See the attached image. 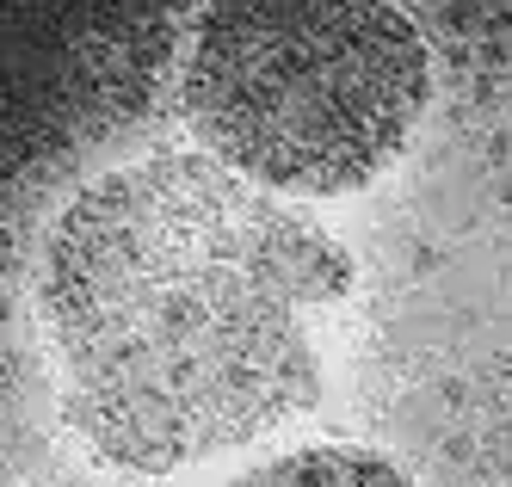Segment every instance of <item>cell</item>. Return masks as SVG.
I'll list each match as a JSON object with an SVG mask.
<instances>
[{"mask_svg": "<svg viewBox=\"0 0 512 487\" xmlns=\"http://www.w3.org/2000/svg\"><path fill=\"white\" fill-rule=\"evenodd\" d=\"M352 259L297 204L210 155H149L56 216L38 315L81 444L173 475L321 401V321Z\"/></svg>", "mask_w": 512, "mask_h": 487, "instance_id": "6da1fadb", "label": "cell"}, {"mask_svg": "<svg viewBox=\"0 0 512 487\" xmlns=\"http://www.w3.org/2000/svg\"><path fill=\"white\" fill-rule=\"evenodd\" d=\"M432 56L401 7L260 0L192 25L179 111L210 161L266 192L340 198L408 148Z\"/></svg>", "mask_w": 512, "mask_h": 487, "instance_id": "7a4b0ae2", "label": "cell"}, {"mask_svg": "<svg viewBox=\"0 0 512 487\" xmlns=\"http://www.w3.org/2000/svg\"><path fill=\"white\" fill-rule=\"evenodd\" d=\"M229 487H414L408 469H395L377 451H358V444H309V451H290L266 469H247Z\"/></svg>", "mask_w": 512, "mask_h": 487, "instance_id": "3957f363", "label": "cell"}]
</instances>
